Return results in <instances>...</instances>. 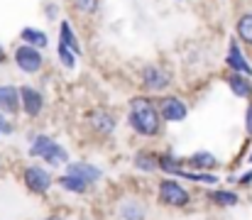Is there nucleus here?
<instances>
[{"label": "nucleus", "mask_w": 252, "mask_h": 220, "mask_svg": "<svg viewBox=\"0 0 252 220\" xmlns=\"http://www.w3.org/2000/svg\"><path fill=\"white\" fill-rule=\"evenodd\" d=\"M125 127L130 130V135H135L137 140L145 142H157L167 135V123L162 120L155 95L147 93H137L127 100V110H125Z\"/></svg>", "instance_id": "f257e3e1"}, {"label": "nucleus", "mask_w": 252, "mask_h": 220, "mask_svg": "<svg viewBox=\"0 0 252 220\" xmlns=\"http://www.w3.org/2000/svg\"><path fill=\"white\" fill-rule=\"evenodd\" d=\"M152 203L159 211L189 213L196 208V193H193L191 184H186L176 176H159L152 189Z\"/></svg>", "instance_id": "f03ea898"}, {"label": "nucleus", "mask_w": 252, "mask_h": 220, "mask_svg": "<svg viewBox=\"0 0 252 220\" xmlns=\"http://www.w3.org/2000/svg\"><path fill=\"white\" fill-rule=\"evenodd\" d=\"M27 159H34V161H42L47 164L52 171H64L71 161V154L69 149L62 145L54 135L49 132H42V130H34L27 135Z\"/></svg>", "instance_id": "7ed1b4c3"}, {"label": "nucleus", "mask_w": 252, "mask_h": 220, "mask_svg": "<svg viewBox=\"0 0 252 220\" xmlns=\"http://www.w3.org/2000/svg\"><path fill=\"white\" fill-rule=\"evenodd\" d=\"M17 181L30 196L42 198V201L57 191V171H52L47 164L34 161V159H27L17 169Z\"/></svg>", "instance_id": "20e7f679"}, {"label": "nucleus", "mask_w": 252, "mask_h": 220, "mask_svg": "<svg viewBox=\"0 0 252 220\" xmlns=\"http://www.w3.org/2000/svg\"><path fill=\"white\" fill-rule=\"evenodd\" d=\"M81 127H84L93 140L105 142V140L115 137V132H118V127H120V118H118V113H115L113 108H108V105H93V108H88L84 113Z\"/></svg>", "instance_id": "39448f33"}, {"label": "nucleus", "mask_w": 252, "mask_h": 220, "mask_svg": "<svg viewBox=\"0 0 252 220\" xmlns=\"http://www.w3.org/2000/svg\"><path fill=\"white\" fill-rule=\"evenodd\" d=\"M152 206L145 193L125 191L113 201V220H152Z\"/></svg>", "instance_id": "423d86ee"}, {"label": "nucleus", "mask_w": 252, "mask_h": 220, "mask_svg": "<svg viewBox=\"0 0 252 220\" xmlns=\"http://www.w3.org/2000/svg\"><path fill=\"white\" fill-rule=\"evenodd\" d=\"M137 81H140L142 93L157 98V95H164V93L171 91V86H174V71L169 69L167 64H162V62H150V64L140 66Z\"/></svg>", "instance_id": "0eeeda50"}, {"label": "nucleus", "mask_w": 252, "mask_h": 220, "mask_svg": "<svg viewBox=\"0 0 252 220\" xmlns=\"http://www.w3.org/2000/svg\"><path fill=\"white\" fill-rule=\"evenodd\" d=\"M155 103H157V110H159V115H162V120H164L167 125H179V123H184V120L189 118V113H191L189 100H186L184 95H179V93L157 95Z\"/></svg>", "instance_id": "6e6552de"}, {"label": "nucleus", "mask_w": 252, "mask_h": 220, "mask_svg": "<svg viewBox=\"0 0 252 220\" xmlns=\"http://www.w3.org/2000/svg\"><path fill=\"white\" fill-rule=\"evenodd\" d=\"M12 64H15L17 71L25 73V76H37V73H42L47 62H44V52L42 49H34V47L20 42L12 49Z\"/></svg>", "instance_id": "1a4fd4ad"}, {"label": "nucleus", "mask_w": 252, "mask_h": 220, "mask_svg": "<svg viewBox=\"0 0 252 220\" xmlns=\"http://www.w3.org/2000/svg\"><path fill=\"white\" fill-rule=\"evenodd\" d=\"M20 108L27 120H39L47 113V95L42 93V88H37L32 83H22L20 86Z\"/></svg>", "instance_id": "9d476101"}, {"label": "nucleus", "mask_w": 252, "mask_h": 220, "mask_svg": "<svg viewBox=\"0 0 252 220\" xmlns=\"http://www.w3.org/2000/svg\"><path fill=\"white\" fill-rule=\"evenodd\" d=\"M130 169L140 176H159V149L137 147L130 154Z\"/></svg>", "instance_id": "9b49d317"}, {"label": "nucleus", "mask_w": 252, "mask_h": 220, "mask_svg": "<svg viewBox=\"0 0 252 220\" xmlns=\"http://www.w3.org/2000/svg\"><path fill=\"white\" fill-rule=\"evenodd\" d=\"M64 171L71 174V176H79L81 181L95 186V189H98V186L103 184V179H105V169H103L100 164H95V161H88V159H71Z\"/></svg>", "instance_id": "f8f14e48"}, {"label": "nucleus", "mask_w": 252, "mask_h": 220, "mask_svg": "<svg viewBox=\"0 0 252 220\" xmlns=\"http://www.w3.org/2000/svg\"><path fill=\"white\" fill-rule=\"evenodd\" d=\"M203 201L213 208H238L243 203V196L238 189H228V186H216V189H203Z\"/></svg>", "instance_id": "ddd939ff"}, {"label": "nucleus", "mask_w": 252, "mask_h": 220, "mask_svg": "<svg viewBox=\"0 0 252 220\" xmlns=\"http://www.w3.org/2000/svg\"><path fill=\"white\" fill-rule=\"evenodd\" d=\"M57 191H62V193H66L71 198H88V196L95 193V186L81 181L79 176H71L66 171H59L57 174Z\"/></svg>", "instance_id": "4468645a"}, {"label": "nucleus", "mask_w": 252, "mask_h": 220, "mask_svg": "<svg viewBox=\"0 0 252 220\" xmlns=\"http://www.w3.org/2000/svg\"><path fill=\"white\" fill-rule=\"evenodd\" d=\"M225 66H228V71L243 73V76H250V78H252V64L248 62V57L243 54V47H240L238 37H230V42H228V52H225Z\"/></svg>", "instance_id": "2eb2a0df"}, {"label": "nucleus", "mask_w": 252, "mask_h": 220, "mask_svg": "<svg viewBox=\"0 0 252 220\" xmlns=\"http://www.w3.org/2000/svg\"><path fill=\"white\" fill-rule=\"evenodd\" d=\"M186 171V157L176 154L171 147L159 149V176H181Z\"/></svg>", "instance_id": "dca6fc26"}, {"label": "nucleus", "mask_w": 252, "mask_h": 220, "mask_svg": "<svg viewBox=\"0 0 252 220\" xmlns=\"http://www.w3.org/2000/svg\"><path fill=\"white\" fill-rule=\"evenodd\" d=\"M220 166H223L220 159L208 149H196L186 157V169L191 171H218Z\"/></svg>", "instance_id": "f3484780"}, {"label": "nucleus", "mask_w": 252, "mask_h": 220, "mask_svg": "<svg viewBox=\"0 0 252 220\" xmlns=\"http://www.w3.org/2000/svg\"><path fill=\"white\" fill-rule=\"evenodd\" d=\"M0 110L7 118H17L22 113V108H20V86L0 83Z\"/></svg>", "instance_id": "a211bd4d"}, {"label": "nucleus", "mask_w": 252, "mask_h": 220, "mask_svg": "<svg viewBox=\"0 0 252 220\" xmlns=\"http://www.w3.org/2000/svg\"><path fill=\"white\" fill-rule=\"evenodd\" d=\"M179 179L186 181V184H193L198 189H216V186L223 184V179H220L218 171H191V169H186Z\"/></svg>", "instance_id": "6ab92c4d"}, {"label": "nucleus", "mask_w": 252, "mask_h": 220, "mask_svg": "<svg viewBox=\"0 0 252 220\" xmlns=\"http://www.w3.org/2000/svg\"><path fill=\"white\" fill-rule=\"evenodd\" d=\"M225 83L230 88V93L240 100H252V78L250 76H243V73H228L225 76Z\"/></svg>", "instance_id": "aec40b11"}, {"label": "nucleus", "mask_w": 252, "mask_h": 220, "mask_svg": "<svg viewBox=\"0 0 252 220\" xmlns=\"http://www.w3.org/2000/svg\"><path fill=\"white\" fill-rule=\"evenodd\" d=\"M59 42L64 47H69L76 57H84V47H81V39L74 30V25L69 20H59Z\"/></svg>", "instance_id": "412c9836"}, {"label": "nucleus", "mask_w": 252, "mask_h": 220, "mask_svg": "<svg viewBox=\"0 0 252 220\" xmlns=\"http://www.w3.org/2000/svg\"><path fill=\"white\" fill-rule=\"evenodd\" d=\"M20 42L44 52V49L49 47V34H47L44 30H39V27H32V25H27V27H22V30H20Z\"/></svg>", "instance_id": "4be33fe9"}, {"label": "nucleus", "mask_w": 252, "mask_h": 220, "mask_svg": "<svg viewBox=\"0 0 252 220\" xmlns=\"http://www.w3.org/2000/svg\"><path fill=\"white\" fill-rule=\"evenodd\" d=\"M235 37L240 44L252 47V12H243L235 22Z\"/></svg>", "instance_id": "5701e85b"}, {"label": "nucleus", "mask_w": 252, "mask_h": 220, "mask_svg": "<svg viewBox=\"0 0 252 220\" xmlns=\"http://www.w3.org/2000/svg\"><path fill=\"white\" fill-rule=\"evenodd\" d=\"M69 5L79 17H95L100 12L103 0H69Z\"/></svg>", "instance_id": "b1692460"}, {"label": "nucleus", "mask_w": 252, "mask_h": 220, "mask_svg": "<svg viewBox=\"0 0 252 220\" xmlns=\"http://www.w3.org/2000/svg\"><path fill=\"white\" fill-rule=\"evenodd\" d=\"M57 59H59V64H62L66 71H74L76 64H79V57H76L69 47H64L62 42H57Z\"/></svg>", "instance_id": "393cba45"}, {"label": "nucleus", "mask_w": 252, "mask_h": 220, "mask_svg": "<svg viewBox=\"0 0 252 220\" xmlns=\"http://www.w3.org/2000/svg\"><path fill=\"white\" fill-rule=\"evenodd\" d=\"M42 12H44V17H47L49 22H59V15H62V7H59V2H54V0H49V2H44V7H42Z\"/></svg>", "instance_id": "a878e982"}, {"label": "nucleus", "mask_w": 252, "mask_h": 220, "mask_svg": "<svg viewBox=\"0 0 252 220\" xmlns=\"http://www.w3.org/2000/svg\"><path fill=\"white\" fill-rule=\"evenodd\" d=\"M15 132H17V127H15L12 118H7V115L0 110V135H2V137H10V135H15Z\"/></svg>", "instance_id": "bb28decb"}, {"label": "nucleus", "mask_w": 252, "mask_h": 220, "mask_svg": "<svg viewBox=\"0 0 252 220\" xmlns=\"http://www.w3.org/2000/svg\"><path fill=\"white\" fill-rule=\"evenodd\" d=\"M233 184H235V189H238V191H240V189H250V186H252V166L248 169V171L238 174Z\"/></svg>", "instance_id": "cd10ccee"}, {"label": "nucleus", "mask_w": 252, "mask_h": 220, "mask_svg": "<svg viewBox=\"0 0 252 220\" xmlns=\"http://www.w3.org/2000/svg\"><path fill=\"white\" fill-rule=\"evenodd\" d=\"M39 220H79V218L71 216L69 211H49L47 216H42Z\"/></svg>", "instance_id": "c85d7f7f"}, {"label": "nucleus", "mask_w": 252, "mask_h": 220, "mask_svg": "<svg viewBox=\"0 0 252 220\" xmlns=\"http://www.w3.org/2000/svg\"><path fill=\"white\" fill-rule=\"evenodd\" d=\"M245 135L252 137V100H248V108H245Z\"/></svg>", "instance_id": "c756f323"}, {"label": "nucleus", "mask_w": 252, "mask_h": 220, "mask_svg": "<svg viewBox=\"0 0 252 220\" xmlns=\"http://www.w3.org/2000/svg\"><path fill=\"white\" fill-rule=\"evenodd\" d=\"M5 62H7V52H5V47L0 42V66H5Z\"/></svg>", "instance_id": "7c9ffc66"}, {"label": "nucleus", "mask_w": 252, "mask_h": 220, "mask_svg": "<svg viewBox=\"0 0 252 220\" xmlns=\"http://www.w3.org/2000/svg\"><path fill=\"white\" fill-rule=\"evenodd\" d=\"M2 169H5V161H2V157H0V174H2Z\"/></svg>", "instance_id": "2f4dec72"}, {"label": "nucleus", "mask_w": 252, "mask_h": 220, "mask_svg": "<svg viewBox=\"0 0 252 220\" xmlns=\"http://www.w3.org/2000/svg\"><path fill=\"white\" fill-rule=\"evenodd\" d=\"M248 164L252 166V149H250V154H248Z\"/></svg>", "instance_id": "473e14b6"}, {"label": "nucleus", "mask_w": 252, "mask_h": 220, "mask_svg": "<svg viewBox=\"0 0 252 220\" xmlns=\"http://www.w3.org/2000/svg\"><path fill=\"white\" fill-rule=\"evenodd\" d=\"M0 137H2V135H0Z\"/></svg>", "instance_id": "72a5a7b5"}]
</instances>
